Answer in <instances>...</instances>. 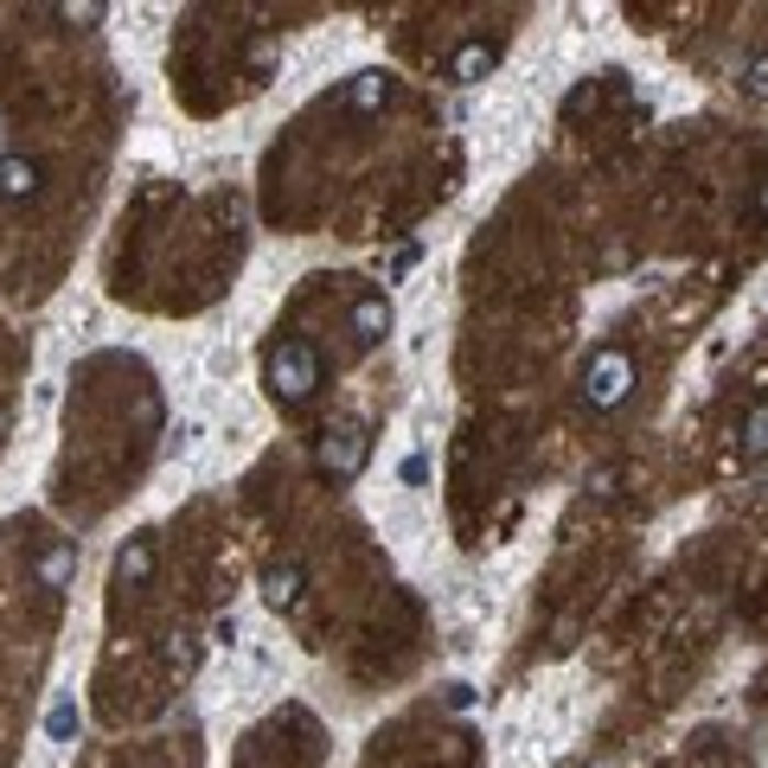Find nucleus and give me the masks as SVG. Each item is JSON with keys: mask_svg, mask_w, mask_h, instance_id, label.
Segmentation results:
<instances>
[{"mask_svg": "<svg viewBox=\"0 0 768 768\" xmlns=\"http://www.w3.org/2000/svg\"><path fill=\"white\" fill-rule=\"evenodd\" d=\"M321 353L308 346V340H276L269 346V391H276V403H308L314 391H321Z\"/></svg>", "mask_w": 768, "mask_h": 768, "instance_id": "obj_1", "label": "nucleus"}, {"mask_svg": "<svg viewBox=\"0 0 768 768\" xmlns=\"http://www.w3.org/2000/svg\"><path fill=\"white\" fill-rule=\"evenodd\" d=\"M371 455V430L366 423H333L327 436H321V448H314V468L333 480H353L359 468H366Z\"/></svg>", "mask_w": 768, "mask_h": 768, "instance_id": "obj_2", "label": "nucleus"}, {"mask_svg": "<svg viewBox=\"0 0 768 768\" xmlns=\"http://www.w3.org/2000/svg\"><path fill=\"white\" fill-rule=\"evenodd\" d=\"M627 391H634V359H627V353L609 346V353H596L583 366V403L589 410H615Z\"/></svg>", "mask_w": 768, "mask_h": 768, "instance_id": "obj_3", "label": "nucleus"}, {"mask_svg": "<svg viewBox=\"0 0 768 768\" xmlns=\"http://www.w3.org/2000/svg\"><path fill=\"white\" fill-rule=\"evenodd\" d=\"M385 333H391V301H385V294H359V301H353V340H359V346H378Z\"/></svg>", "mask_w": 768, "mask_h": 768, "instance_id": "obj_4", "label": "nucleus"}, {"mask_svg": "<svg viewBox=\"0 0 768 768\" xmlns=\"http://www.w3.org/2000/svg\"><path fill=\"white\" fill-rule=\"evenodd\" d=\"M346 110H359V115H371V110H385L391 103V77L385 71H359L353 84H346V97H340Z\"/></svg>", "mask_w": 768, "mask_h": 768, "instance_id": "obj_5", "label": "nucleus"}, {"mask_svg": "<svg viewBox=\"0 0 768 768\" xmlns=\"http://www.w3.org/2000/svg\"><path fill=\"white\" fill-rule=\"evenodd\" d=\"M154 577V538H129L122 557H115V583L122 589H142Z\"/></svg>", "mask_w": 768, "mask_h": 768, "instance_id": "obj_6", "label": "nucleus"}, {"mask_svg": "<svg viewBox=\"0 0 768 768\" xmlns=\"http://www.w3.org/2000/svg\"><path fill=\"white\" fill-rule=\"evenodd\" d=\"M487 71H493V45H487V38L455 45V58H448V77H455V84H480Z\"/></svg>", "mask_w": 768, "mask_h": 768, "instance_id": "obj_7", "label": "nucleus"}, {"mask_svg": "<svg viewBox=\"0 0 768 768\" xmlns=\"http://www.w3.org/2000/svg\"><path fill=\"white\" fill-rule=\"evenodd\" d=\"M301 589H308V577H301V564H276L269 577H263V596H269V609H294L301 602Z\"/></svg>", "mask_w": 768, "mask_h": 768, "instance_id": "obj_8", "label": "nucleus"}, {"mask_svg": "<svg viewBox=\"0 0 768 768\" xmlns=\"http://www.w3.org/2000/svg\"><path fill=\"white\" fill-rule=\"evenodd\" d=\"M33 192H38V160L7 154V160H0V199H33Z\"/></svg>", "mask_w": 768, "mask_h": 768, "instance_id": "obj_9", "label": "nucleus"}, {"mask_svg": "<svg viewBox=\"0 0 768 768\" xmlns=\"http://www.w3.org/2000/svg\"><path fill=\"white\" fill-rule=\"evenodd\" d=\"M71 577H77V545H52L38 557V583L45 589H65Z\"/></svg>", "mask_w": 768, "mask_h": 768, "instance_id": "obj_10", "label": "nucleus"}, {"mask_svg": "<svg viewBox=\"0 0 768 768\" xmlns=\"http://www.w3.org/2000/svg\"><path fill=\"white\" fill-rule=\"evenodd\" d=\"M743 455H749V461H763V455H768V403L743 423Z\"/></svg>", "mask_w": 768, "mask_h": 768, "instance_id": "obj_11", "label": "nucleus"}, {"mask_svg": "<svg viewBox=\"0 0 768 768\" xmlns=\"http://www.w3.org/2000/svg\"><path fill=\"white\" fill-rule=\"evenodd\" d=\"M743 90H749L756 103H768V52H756V58H743Z\"/></svg>", "mask_w": 768, "mask_h": 768, "instance_id": "obj_12", "label": "nucleus"}, {"mask_svg": "<svg viewBox=\"0 0 768 768\" xmlns=\"http://www.w3.org/2000/svg\"><path fill=\"white\" fill-rule=\"evenodd\" d=\"M77 724H84V717H77L71 698H65V704H52V717H45V731L58 736V743H65V736H77Z\"/></svg>", "mask_w": 768, "mask_h": 768, "instance_id": "obj_13", "label": "nucleus"}, {"mask_svg": "<svg viewBox=\"0 0 768 768\" xmlns=\"http://www.w3.org/2000/svg\"><path fill=\"white\" fill-rule=\"evenodd\" d=\"M103 13H110L103 0H65V7H58V20H84V26H90V20H103Z\"/></svg>", "mask_w": 768, "mask_h": 768, "instance_id": "obj_14", "label": "nucleus"}, {"mask_svg": "<svg viewBox=\"0 0 768 768\" xmlns=\"http://www.w3.org/2000/svg\"><path fill=\"white\" fill-rule=\"evenodd\" d=\"M7 423H13V410H7V403H0V436H7Z\"/></svg>", "mask_w": 768, "mask_h": 768, "instance_id": "obj_15", "label": "nucleus"}, {"mask_svg": "<svg viewBox=\"0 0 768 768\" xmlns=\"http://www.w3.org/2000/svg\"><path fill=\"white\" fill-rule=\"evenodd\" d=\"M763 219H768V192H763Z\"/></svg>", "mask_w": 768, "mask_h": 768, "instance_id": "obj_16", "label": "nucleus"}]
</instances>
